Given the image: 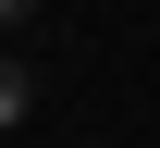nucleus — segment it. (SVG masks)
<instances>
[{
  "mask_svg": "<svg viewBox=\"0 0 160 148\" xmlns=\"http://www.w3.org/2000/svg\"><path fill=\"white\" fill-rule=\"evenodd\" d=\"M99 13H111V0H99Z\"/></svg>",
  "mask_w": 160,
  "mask_h": 148,
  "instance_id": "3",
  "label": "nucleus"
},
{
  "mask_svg": "<svg viewBox=\"0 0 160 148\" xmlns=\"http://www.w3.org/2000/svg\"><path fill=\"white\" fill-rule=\"evenodd\" d=\"M25 111H37V74H25V49H0V136H12Z\"/></svg>",
  "mask_w": 160,
  "mask_h": 148,
  "instance_id": "1",
  "label": "nucleus"
},
{
  "mask_svg": "<svg viewBox=\"0 0 160 148\" xmlns=\"http://www.w3.org/2000/svg\"><path fill=\"white\" fill-rule=\"evenodd\" d=\"M37 13H49V0H0V25H37Z\"/></svg>",
  "mask_w": 160,
  "mask_h": 148,
  "instance_id": "2",
  "label": "nucleus"
}]
</instances>
